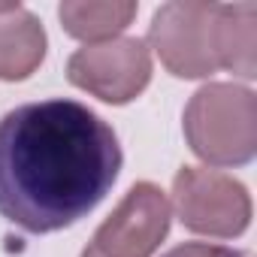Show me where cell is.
<instances>
[{
    "label": "cell",
    "instance_id": "cell-10",
    "mask_svg": "<svg viewBox=\"0 0 257 257\" xmlns=\"http://www.w3.org/2000/svg\"><path fill=\"white\" fill-rule=\"evenodd\" d=\"M79 257H100V254H97V251H94V248H91V245H88V248H85V251H82V254H79Z\"/></svg>",
    "mask_w": 257,
    "mask_h": 257
},
{
    "label": "cell",
    "instance_id": "cell-1",
    "mask_svg": "<svg viewBox=\"0 0 257 257\" xmlns=\"http://www.w3.org/2000/svg\"><path fill=\"white\" fill-rule=\"evenodd\" d=\"M124 155L85 103L52 97L0 118V215L25 233H55L94 212L118 182Z\"/></svg>",
    "mask_w": 257,
    "mask_h": 257
},
{
    "label": "cell",
    "instance_id": "cell-3",
    "mask_svg": "<svg viewBox=\"0 0 257 257\" xmlns=\"http://www.w3.org/2000/svg\"><path fill=\"white\" fill-rule=\"evenodd\" d=\"M182 127L206 167H245L257 155V94L233 82H206L191 94Z\"/></svg>",
    "mask_w": 257,
    "mask_h": 257
},
{
    "label": "cell",
    "instance_id": "cell-4",
    "mask_svg": "<svg viewBox=\"0 0 257 257\" xmlns=\"http://www.w3.org/2000/svg\"><path fill=\"white\" fill-rule=\"evenodd\" d=\"M173 206L185 230L197 236L236 239L251 224L248 188L212 167H182L173 179Z\"/></svg>",
    "mask_w": 257,
    "mask_h": 257
},
{
    "label": "cell",
    "instance_id": "cell-7",
    "mask_svg": "<svg viewBox=\"0 0 257 257\" xmlns=\"http://www.w3.org/2000/svg\"><path fill=\"white\" fill-rule=\"evenodd\" d=\"M43 22L22 4H0V82H25L46 61Z\"/></svg>",
    "mask_w": 257,
    "mask_h": 257
},
{
    "label": "cell",
    "instance_id": "cell-9",
    "mask_svg": "<svg viewBox=\"0 0 257 257\" xmlns=\"http://www.w3.org/2000/svg\"><path fill=\"white\" fill-rule=\"evenodd\" d=\"M164 257H248V251L224 248V245H209V242H182L170 248Z\"/></svg>",
    "mask_w": 257,
    "mask_h": 257
},
{
    "label": "cell",
    "instance_id": "cell-5",
    "mask_svg": "<svg viewBox=\"0 0 257 257\" xmlns=\"http://www.w3.org/2000/svg\"><path fill=\"white\" fill-rule=\"evenodd\" d=\"M67 79L109 106H124L152 82V49L140 37H115L82 46L67 61Z\"/></svg>",
    "mask_w": 257,
    "mask_h": 257
},
{
    "label": "cell",
    "instance_id": "cell-8",
    "mask_svg": "<svg viewBox=\"0 0 257 257\" xmlns=\"http://www.w3.org/2000/svg\"><path fill=\"white\" fill-rule=\"evenodd\" d=\"M140 13V4L134 0H64L58 7L61 28L73 37L82 40L85 46L115 40Z\"/></svg>",
    "mask_w": 257,
    "mask_h": 257
},
{
    "label": "cell",
    "instance_id": "cell-2",
    "mask_svg": "<svg viewBox=\"0 0 257 257\" xmlns=\"http://www.w3.org/2000/svg\"><path fill=\"white\" fill-rule=\"evenodd\" d=\"M146 46L176 79H209L218 70L251 79L257 67V13L245 0H170L152 16Z\"/></svg>",
    "mask_w": 257,
    "mask_h": 257
},
{
    "label": "cell",
    "instance_id": "cell-6",
    "mask_svg": "<svg viewBox=\"0 0 257 257\" xmlns=\"http://www.w3.org/2000/svg\"><path fill=\"white\" fill-rule=\"evenodd\" d=\"M173 206L155 182H137L94 230L91 248L100 257H152L170 233Z\"/></svg>",
    "mask_w": 257,
    "mask_h": 257
}]
</instances>
